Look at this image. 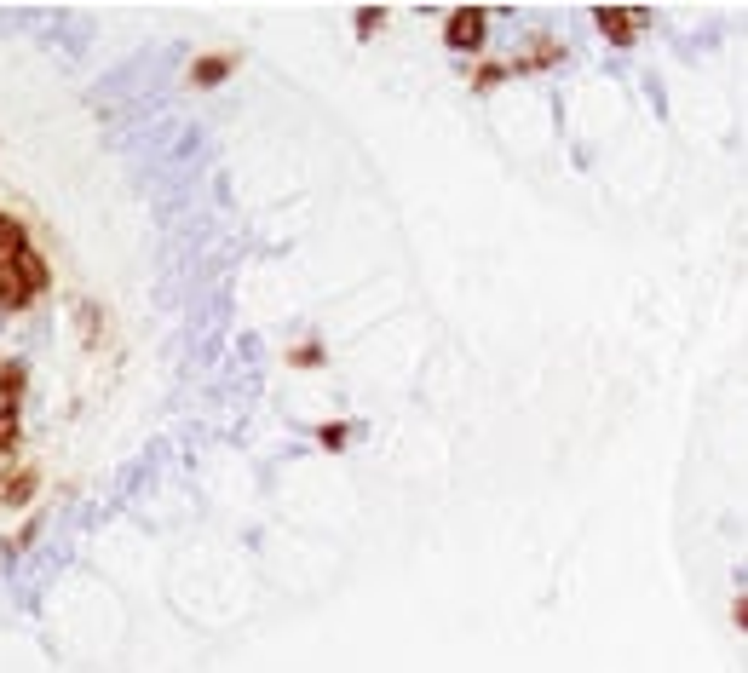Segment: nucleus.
<instances>
[{"instance_id": "1", "label": "nucleus", "mask_w": 748, "mask_h": 673, "mask_svg": "<svg viewBox=\"0 0 748 673\" xmlns=\"http://www.w3.org/2000/svg\"><path fill=\"white\" fill-rule=\"evenodd\" d=\"M478 41H484V12H455V18H449V47L472 52Z\"/></svg>"}, {"instance_id": "2", "label": "nucleus", "mask_w": 748, "mask_h": 673, "mask_svg": "<svg viewBox=\"0 0 748 673\" xmlns=\"http://www.w3.org/2000/svg\"><path fill=\"white\" fill-rule=\"evenodd\" d=\"M599 29H605L610 41H616V47H628L633 35H639V29H645V12H599Z\"/></svg>"}, {"instance_id": "3", "label": "nucleus", "mask_w": 748, "mask_h": 673, "mask_svg": "<svg viewBox=\"0 0 748 673\" xmlns=\"http://www.w3.org/2000/svg\"><path fill=\"white\" fill-rule=\"evenodd\" d=\"M18 248H24V231H18L12 219H0V259H12Z\"/></svg>"}, {"instance_id": "4", "label": "nucleus", "mask_w": 748, "mask_h": 673, "mask_svg": "<svg viewBox=\"0 0 748 673\" xmlns=\"http://www.w3.org/2000/svg\"><path fill=\"white\" fill-rule=\"evenodd\" d=\"M737 622H743V627H748V599H743V604H737Z\"/></svg>"}]
</instances>
